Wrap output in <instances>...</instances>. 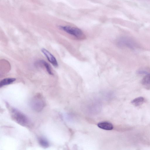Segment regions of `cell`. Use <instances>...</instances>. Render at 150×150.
<instances>
[{
	"mask_svg": "<svg viewBox=\"0 0 150 150\" xmlns=\"http://www.w3.org/2000/svg\"><path fill=\"white\" fill-rule=\"evenodd\" d=\"M10 110L11 117L15 121L23 126L28 127L29 125L30 120L23 113L14 108H11Z\"/></svg>",
	"mask_w": 150,
	"mask_h": 150,
	"instance_id": "obj_1",
	"label": "cell"
},
{
	"mask_svg": "<svg viewBox=\"0 0 150 150\" xmlns=\"http://www.w3.org/2000/svg\"><path fill=\"white\" fill-rule=\"evenodd\" d=\"M43 97L40 94L35 95L30 101V106L34 111L39 112L42 111L45 105Z\"/></svg>",
	"mask_w": 150,
	"mask_h": 150,
	"instance_id": "obj_2",
	"label": "cell"
},
{
	"mask_svg": "<svg viewBox=\"0 0 150 150\" xmlns=\"http://www.w3.org/2000/svg\"><path fill=\"white\" fill-rule=\"evenodd\" d=\"M59 28L78 39L82 40L85 38V36L83 31L78 28L67 25L60 26Z\"/></svg>",
	"mask_w": 150,
	"mask_h": 150,
	"instance_id": "obj_3",
	"label": "cell"
},
{
	"mask_svg": "<svg viewBox=\"0 0 150 150\" xmlns=\"http://www.w3.org/2000/svg\"><path fill=\"white\" fill-rule=\"evenodd\" d=\"M117 44L120 47L127 48L134 50L137 47V44L132 39L127 37H123L119 38L117 40Z\"/></svg>",
	"mask_w": 150,
	"mask_h": 150,
	"instance_id": "obj_4",
	"label": "cell"
},
{
	"mask_svg": "<svg viewBox=\"0 0 150 150\" xmlns=\"http://www.w3.org/2000/svg\"><path fill=\"white\" fill-rule=\"evenodd\" d=\"M41 50L48 61L53 66L56 67L58 66V63L56 59L50 52L44 48H42Z\"/></svg>",
	"mask_w": 150,
	"mask_h": 150,
	"instance_id": "obj_5",
	"label": "cell"
},
{
	"mask_svg": "<svg viewBox=\"0 0 150 150\" xmlns=\"http://www.w3.org/2000/svg\"><path fill=\"white\" fill-rule=\"evenodd\" d=\"M36 66L43 65L46 68L48 74L51 75L53 74L50 64L45 61L43 60L37 61L35 63Z\"/></svg>",
	"mask_w": 150,
	"mask_h": 150,
	"instance_id": "obj_6",
	"label": "cell"
},
{
	"mask_svg": "<svg viewBox=\"0 0 150 150\" xmlns=\"http://www.w3.org/2000/svg\"><path fill=\"white\" fill-rule=\"evenodd\" d=\"M141 83L147 89H150V73L146 74L142 80Z\"/></svg>",
	"mask_w": 150,
	"mask_h": 150,
	"instance_id": "obj_7",
	"label": "cell"
},
{
	"mask_svg": "<svg viewBox=\"0 0 150 150\" xmlns=\"http://www.w3.org/2000/svg\"><path fill=\"white\" fill-rule=\"evenodd\" d=\"M98 127L106 130H111L113 129V126L112 124L108 122H101L98 124Z\"/></svg>",
	"mask_w": 150,
	"mask_h": 150,
	"instance_id": "obj_8",
	"label": "cell"
},
{
	"mask_svg": "<svg viewBox=\"0 0 150 150\" xmlns=\"http://www.w3.org/2000/svg\"><path fill=\"white\" fill-rule=\"evenodd\" d=\"M16 80L15 78H4L1 80L0 82V87L10 84L15 81Z\"/></svg>",
	"mask_w": 150,
	"mask_h": 150,
	"instance_id": "obj_9",
	"label": "cell"
},
{
	"mask_svg": "<svg viewBox=\"0 0 150 150\" xmlns=\"http://www.w3.org/2000/svg\"><path fill=\"white\" fill-rule=\"evenodd\" d=\"M144 98L142 97L136 98L132 100L131 103L134 106H138L142 105L144 101Z\"/></svg>",
	"mask_w": 150,
	"mask_h": 150,
	"instance_id": "obj_10",
	"label": "cell"
},
{
	"mask_svg": "<svg viewBox=\"0 0 150 150\" xmlns=\"http://www.w3.org/2000/svg\"><path fill=\"white\" fill-rule=\"evenodd\" d=\"M38 140L39 144L43 147L47 148L49 146V142L46 139L41 137L39 138Z\"/></svg>",
	"mask_w": 150,
	"mask_h": 150,
	"instance_id": "obj_11",
	"label": "cell"
},
{
	"mask_svg": "<svg viewBox=\"0 0 150 150\" xmlns=\"http://www.w3.org/2000/svg\"><path fill=\"white\" fill-rule=\"evenodd\" d=\"M137 73L139 74H146L149 73L147 71L144 70L139 69L137 71Z\"/></svg>",
	"mask_w": 150,
	"mask_h": 150,
	"instance_id": "obj_12",
	"label": "cell"
}]
</instances>
